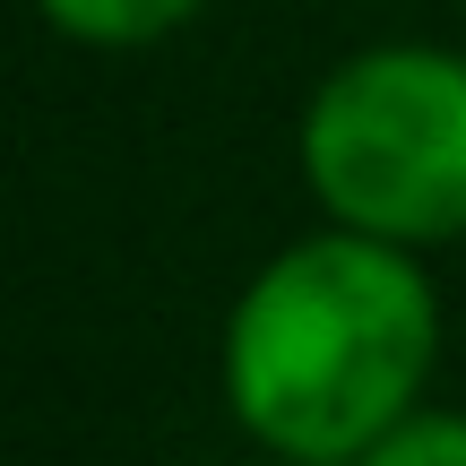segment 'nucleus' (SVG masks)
Here are the masks:
<instances>
[{
    "label": "nucleus",
    "mask_w": 466,
    "mask_h": 466,
    "mask_svg": "<svg viewBox=\"0 0 466 466\" xmlns=\"http://www.w3.org/2000/svg\"><path fill=\"white\" fill-rule=\"evenodd\" d=\"M441 363V294L423 250L380 233H302L250 268L225 311V406L277 466H354L423 406Z\"/></svg>",
    "instance_id": "obj_1"
},
{
    "label": "nucleus",
    "mask_w": 466,
    "mask_h": 466,
    "mask_svg": "<svg viewBox=\"0 0 466 466\" xmlns=\"http://www.w3.org/2000/svg\"><path fill=\"white\" fill-rule=\"evenodd\" d=\"M302 182L319 217L406 250L466 242V52L363 44L302 104Z\"/></svg>",
    "instance_id": "obj_2"
},
{
    "label": "nucleus",
    "mask_w": 466,
    "mask_h": 466,
    "mask_svg": "<svg viewBox=\"0 0 466 466\" xmlns=\"http://www.w3.org/2000/svg\"><path fill=\"white\" fill-rule=\"evenodd\" d=\"M208 0H35L61 44H86V52H138V44H165L199 17Z\"/></svg>",
    "instance_id": "obj_3"
},
{
    "label": "nucleus",
    "mask_w": 466,
    "mask_h": 466,
    "mask_svg": "<svg viewBox=\"0 0 466 466\" xmlns=\"http://www.w3.org/2000/svg\"><path fill=\"white\" fill-rule=\"evenodd\" d=\"M354 466H466V406H432L423 398L415 415H398Z\"/></svg>",
    "instance_id": "obj_4"
}]
</instances>
